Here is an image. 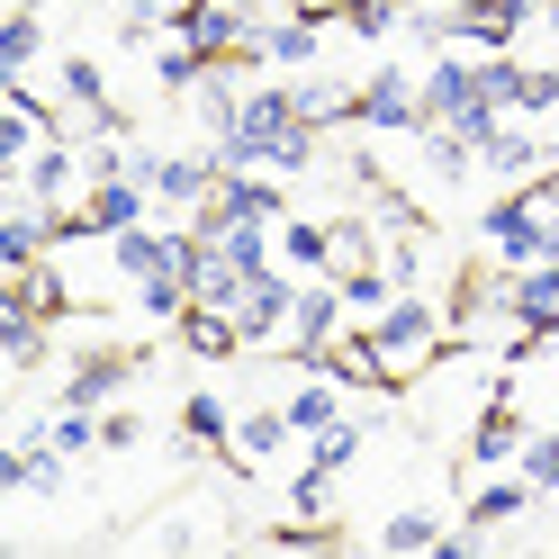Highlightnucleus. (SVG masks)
<instances>
[{
	"label": "nucleus",
	"mask_w": 559,
	"mask_h": 559,
	"mask_svg": "<svg viewBox=\"0 0 559 559\" xmlns=\"http://www.w3.org/2000/svg\"><path fill=\"white\" fill-rule=\"evenodd\" d=\"M497 99H487V82H478V63L461 55V46H442L433 55V73H425V127H461L469 145H487L497 135Z\"/></svg>",
	"instance_id": "1"
},
{
	"label": "nucleus",
	"mask_w": 559,
	"mask_h": 559,
	"mask_svg": "<svg viewBox=\"0 0 559 559\" xmlns=\"http://www.w3.org/2000/svg\"><path fill=\"white\" fill-rule=\"evenodd\" d=\"M353 127H370V135H425V73H397V63L361 73V109H353Z\"/></svg>",
	"instance_id": "2"
},
{
	"label": "nucleus",
	"mask_w": 559,
	"mask_h": 559,
	"mask_svg": "<svg viewBox=\"0 0 559 559\" xmlns=\"http://www.w3.org/2000/svg\"><path fill=\"white\" fill-rule=\"evenodd\" d=\"M343 325H353L343 289H298V317H289V334H280V361H289V370H317L325 343H334Z\"/></svg>",
	"instance_id": "3"
},
{
	"label": "nucleus",
	"mask_w": 559,
	"mask_h": 559,
	"mask_svg": "<svg viewBox=\"0 0 559 559\" xmlns=\"http://www.w3.org/2000/svg\"><path fill=\"white\" fill-rule=\"evenodd\" d=\"M262 10H235V0H171V37H190L199 55H243V37H253Z\"/></svg>",
	"instance_id": "4"
},
{
	"label": "nucleus",
	"mask_w": 559,
	"mask_h": 559,
	"mask_svg": "<svg viewBox=\"0 0 559 559\" xmlns=\"http://www.w3.org/2000/svg\"><path fill=\"white\" fill-rule=\"evenodd\" d=\"M289 317H298V280H289V262H271V271L243 280V298H235L243 343H280V334H289Z\"/></svg>",
	"instance_id": "5"
},
{
	"label": "nucleus",
	"mask_w": 559,
	"mask_h": 559,
	"mask_svg": "<svg viewBox=\"0 0 559 559\" xmlns=\"http://www.w3.org/2000/svg\"><path fill=\"white\" fill-rule=\"evenodd\" d=\"M199 217H262V226H280L289 217V181H280V171H217V190H207Z\"/></svg>",
	"instance_id": "6"
},
{
	"label": "nucleus",
	"mask_w": 559,
	"mask_h": 559,
	"mask_svg": "<svg viewBox=\"0 0 559 559\" xmlns=\"http://www.w3.org/2000/svg\"><path fill=\"white\" fill-rule=\"evenodd\" d=\"M478 171H497L506 190H523V181H542V171H550V145L523 118H497V135L478 145Z\"/></svg>",
	"instance_id": "7"
},
{
	"label": "nucleus",
	"mask_w": 559,
	"mask_h": 559,
	"mask_svg": "<svg viewBox=\"0 0 559 559\" xmlns=\"http://www.w3.org/2000/svg\"><path fill=\"white\" fill-rule=\"evenodd\" d=\"M135 370H145V361H127V353H82L73 379H63V406H91V415H99V406H118Z\"/></svg>",
	"instance_id": "8"
},
{
	"label": "nucleus",
	"mask_w": 559,
	"mask_h": 559,
	"mask_svg": "<svg viewBox=\"0 0 559 559\" xmlns=\"http://www.w3.org/2000/svg\"><path fill=\"white\" fill-rule=\"evenodd\" d=\"M289 433H298L289 406H253V415H235V442L226 451H235V469H271L280 451H289Z\"/></svg>",
	"instance_id": "9"
},
{
	"label": "nucleus",
	"mask_w": 559,
	"mask_h": 559,
	"mask_svg": "<svg viewBox=\"0 0 559 559\" xmlns=\"http://www.w3.org/2000/svg\"><path fill=\"white\" fill-rule=\"evenodd\" d=\"M82 163H91V154H73V135H46V145L27 154L19 190H27V199H46V207H63V199H73V171H82Z\"/></svg>",
	"instance_id": "10"
},
{
	"label": "nucleus",
	"mask_w": 559,
	"mask_h": 559,
	"mask_svg": "<svg viewBox=\"0 0 559 559\" xmlns=\"http://www.w3.org/2000/svg\"><path fill=\"white\" fill-rule=\"evenodd\" d=\"M207 190H217V154H163L154 163V199L163 207H190V217H199Z\"/></svg>",
	"instance_id": "11"
},
{
	"label": "nucleus",
	"mask_w": 559,
	"mask_h": 559,
	"mask_svg": "<svg viewBox=\"0 0 559 559\" xmlns=\"http://www.w3.org/2000/svg\"><path fill=\"white\" fill-rule=\"evenodd\" d=\"M533 497H542V487H533V478L514 469V478H487V487H478V497H469L461 514H469V533H487V542H497V533H506L514 514H533Z\"/></svg>",
	"instance_id": "12"
},
{
	"label": "nucleus",
	"mask_w": 559,
	"mask_h": 559,
	"mask_svg": "<svg viewBox=\"0 0 559 559\" xmlns=\"http://www.w3.org/2000/svg\"><path fill=\"white\" fill-rule=\"evenodd\" d=\"M82 207H91V235H127V226H145L154 190H145V181H91Z\"/></svg>",
	"instance_id": "13"
},
{
	"label": "nucleus",
	"mask_w": 559,
	"mask_h": 559,
	"mask_svg": "<svg viewBox=\"0 0 559 559\" xmlns=\"http://www.w3.org/2000/svg\"><path fill=\"white\" fill-rule=\"evenodd\" d=\"M0 307H27V317H46V325H63V317H73V289H63V271H10V280H0Z\"/></svg>",
	"instance_id": "14"
},
{
	"label": "nucleus",
	"mask_w": 559,
	"mask_h": 559,
	"mask_svg": "<svg viewBox=\"0 0 559 559\" xmlns=\"http://www.w3.org/2000/svg\"><path fill=\"white\" fill-rule=\"evenodd\" d=\"M523 442H533V433L514 425V397H487L478 433H469V461H478V469H506V461H523Z\"/></svg>",
	"instance_id": "15"
},
{
	"label": "nucleus",
	"mask_w": 559,
	"mask_h": 559,
	"mask_svg": "<svg viewBox=\"0 0 559 559\" xmlns=\"http://www.w3.org/2000/svg\"><path fill=\"white\" fill-rule=\"evenodd\" d=\"M181 343H190L199 361H235V353H243V325H235V307H207V298H190Z\"/></svg>",
	"instance_id": "16"
},
{
	"label": "nucleus",
	"mask_w": 559,
	"mask_h": 559,
	"mask_svg": "<svg viewBox=\"0 0 559 559\" xmlns=\"http://www.w3.org/2000/svg\"><path fill=\"white\" fill-rule=\"evenodd\" d=\"M415 145H425V181H433V190H461L469 171H478V145H469L461 127H425Z\"/></svg>",
	"instance_id": "17"
},
{
	"label": "nucleus",
	"mask_w": 559,
	"mask_h": 559,
	"mask_svg": "<svg viewBox=\"0 0 559 559\" xmlns=\"http://www.w3.org/2000/svg\"><path fill=\"white\" fill-rule=\"evenodd\" d=\"M289 99H298V118H307V127H343V118L361 109V82H325V73H298V82H289Z\"/></svg>",
	"instance_id": "18"
},
{
	"label": "nucleus",
	"mask_w": 559,
	"mask_h": 559,
	"mask_svg": "<svg viewBox=\"0 0 559 559\" xmlns=\"http://www.w3.org/2000/svg\"><path fill=\"white\" fill-rule=\"evenodd\" d=\"M361 442H370V415H343V425H325V433H307V469H353L361 461Z\"/></svg>",
	"instance_id": "19"
},
{
	"label": "nucleus",
	"mask_w": 559,
	"mask_h": 559,
	"mask_svg": "<svg viewBox=\"0 0 559 559\" xmlns=\"http://www.w3.org/2000/svg\"><path fill=\"white\" fill-rule=\"evenodd\" d=\"M280 262H289V271H343V253H334V226H307V217H289V226H280Z\"/></svg>",
	"instance_id": "20"
},
{
	"label": "nucleus",
	"mask_w": 559,
	"mask_h": 559,
	"mask_svg": "<svg viewBox=\"0 0 559 559\" xmlns=\"http://www.w3.org/2000/svg\"><path fill=\"white\" fill-rule=\"evenodd\" d=\"M334 289H343V307H353V317H379V307L397 298V280H389V262H343Z\"/></svg>",
	"instance_id": "21"
},
{
	"label": "nucleus",
	"mask_w": 559,
	"mask_h": 559,
	"mask_svg": "<svg viewBox=\"0 0 559 559\" xmlns=\"http://www.w3.org/2000/svg\"><path fill=\"white\" fill-rule=\"evenodd\" d=\"M207 73H217V55H199L190 37H163V46H154V82H163V91H199Z\"/></svg>",
	"instance_id": "22"
},
{
	"label": "nucleus",
	"mask_w": 559,
	"mask_h": 559,
	"mask_svg": "<svg viewBox=\"0 0 559 559\" xmlns=\"http://www.w3.org/2000/svg\"><path fill=\"white\" fill-rule=\"evenodd\" d=\"M181 433H190L199 451L235 442V415H226V397H217V389H190V397H181Z\"/></svg>",
	"instance_id": "23"
},
{
	"label": "nucleus",
	"mask_w": 559,
	"mask_h": 559,
	"mask_svg": "<svg viewBox=\"0 0 559 559\" xmlns=\"http://www.w3.org/2000/svg\"><path fill=\"white\" fill-rule=\"evenodd\" d=\"M0 361H10V370H37V361H46V317L0 307Z\"/></svg>",
	"instance_id": "24"
},
{
	"label": "nucleus",
	"mask_w": 559,
	"mask_h": 559,
	"mask_svg": "<svg viewBox=\"0 0 559 559\" xmlns=\"http://www.w3.org/2000/svg\"><path fill=\"white\" fill-rule=\"evenodd\" d=\"M289 425H298V433L343 425V379H307V389H289Z\"/></svg>",
	"instance_id": "25"
},
{
	"label": "nucleus",
	"mask_w": 559,
	"mask_h": 559,
	"mask_svg": "<svg viewBox=\"0 0 559 559\" xmlns=\"http://www.w3.org/2000/svg\"><path fill=\"white\" fill-rule=\"evenodd\" d=\"M37 46H46L37 10H10V19H0V82H19L27 63H37Z\"/></svg>",
	"instance_id": "26"
},
{
	"label": "nucleus",
	"mask_w": 559,
	"mask_h": 559,
	"mask_svg": "<svg viewBox=\"0 0 559 559\" xmlns=\"http://www.w3.org/2000/svg\"><path fill=\"white\" fill-rule=\"evenodd\" d=\"M451 533H442V514H425V506H406V514H389L379 523V550H442Z\"/></svg>",
	"instance_id": "27"
},
{
	"label": "nucleus",
	"mask_w": 559,
	"mask_h": 559,
	"mask_svg": "<svg viewBox=\"0 0 559 559\" xmlns=\"http://www.w3.org/2000/svg\"><path fill=\"white\" fill-rule=\"evenodd\" d=\"M171 37V0H118V46H154Z\"/></svg>",
	"instance_id": "28"
},
{
	"label": "nucleus",
	"mask_w": 559,
	"mask_h": 559,
	"mask_svg": "<svg viewBox=\"0 0 559 559\" xmlns=\"http://www.w3.org/2000/svg\"><path fill=\"white\" fill-rule=\"evenodd\" d=\"M506 118H559V73L550 63H523V82H514V109Z\"/></svg>",
	"instance_id": "29"
},
{
	"label": "nucleus",
	"mask_w": 559,
	"mask_h": 559,
	"mask_svg": "<svg viewBox=\"0 0 559 559\" xmlns=\"http://www.w3.org/2000/svg\"><path fill=\"white\" fill-rule=\"evenodd\" d=\"M397 19H406V0H343V27H353L361 46H379V37H397Z\"/></svg>",
	"instance_id": "30"
},
{
	"label": "nucleus",
	"mask_w": 559,
	"mask_h": 559,
	"mask_svg": "<svg viewBox=\"0 0 559 559\" xmlns=\"http://www.w3.org/2000/svg\"><path fill=\"white\" fill-rule=\"evenodd\" d=\"M523 478H533L542 497H550V487H559V425H550V433H533V442H523Z\"/></svg>",
	"instance_id": "31"
},
{
	"label": "nucleus",
	"mask_w": 559,
	"mask_h": 559,
	"mask_svg": "<svg viewBox=\"0 0 559 559\" xmlns=\"http://www.w3.org/2000/svg\"><path fill=\"white\" fill-rule=\"evenodd\" d=\"M334 253L343 262H379V226L370 217H334Z\"/></svg>",
	"instance_id": "32"
},
{
	"label": "nucleus",
	"mask_w": 559,
	"mask_h": 559,
	"mask_svg": "<svg viewBox=\"0 0 559 559\" xmlns=\"http://www.w3.org/2000/svg\"><path fill=\"white\" fill-rule=\"evenodd\" d=\"M135 442H145V425L127 406H99V451H135Z\"/></svg>",
	"instance_id": "33"
},
{
	"label": "nucleus",
	"mask_w": 559,
	"mask_h": 559,
	"mask_svg": "<svg viewBox=\"0 0 559 559\" xmlns=\"http://www.w3.org/2000/svg\"><path fill=\"white\" fill-rule=\"evenodd\" d=\"M325 497H334L325 469H298V478H289V514H325Z\"/></svg>",
	"instance_id": "34"
},
{
	"label": "nucleus",
	"mask_w": 559,
	"mask_h": 559,
	"mask_svg": "<svg viewBox=\"0 0 559 559\" xmlns=\"http://www.w3.org/2000/svg\"><path fill=\"white\" fill-rule=\"evenodd\" d=\"M406 10H425V0H406Z\"/></svg>",
	"instance_id": "35"
},
{
	"label": "nucleus",
	"mask_w": 559,
	"mask_h": 559,
	"mask_svg": "<svg viewBox=\"0 0 559 559\" xmlns=\"http://www.w3.org/2000/svg\"><path fill=\"white\" fill-rule=\"evenodd\" d=\"M235 10H253V0H235Z\"/></svg>",
	"instance_id": "36"
}]
</instances>
